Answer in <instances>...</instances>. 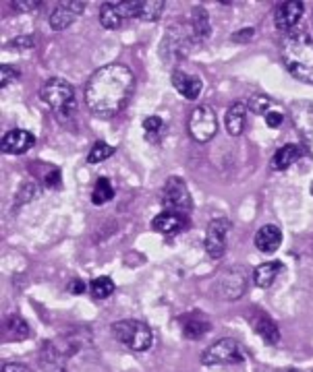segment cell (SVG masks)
Here are the masks:
<instances>
[{
  "label": "cell",
  "instance_id": "cell-17",
  "mask_svg": "<svg viewBox=\"0 0 313 372\" xmlns=\"http://www.w3.org/2000/svg\"><path fill=\"white\" fill-rule=\"evenodd\" d=\"M255 248L260 250V252H266V254H270V252H276L280 245H282V232H280V228L278 226H264L257 234H255Z\"/></svg>",
  "mask_w": 313,
  "mask_h": 372
},
{
  "label": "cell",
  "instance_id": "cell-8",
  "mask_svg": "<svg viewBox=\"0 0 313 372\" xmlns=\"http://www.w3.org/2000/svg\"><path fill=\"white\" fill-rule=\"evenodd\" d=\"M189 134L193 136V141L197 143H208L214 139L216 130H218V118L212 106H197L191 116H189Z\"/></svg>",
  "mask_w": 313,
  "mask_h": 372
},
{
  "label": "cell",
  "instance_id": "cell-5",
  "mask_svg": "<svg viewBox=\"0 0 313 372\" xmlns=\"http://www.w3.org/2000/svg\"><path fill=\"white\" fill-rule=\"evenodd\" d=\"M112 333L115 337L127 346L129 350L133 352H146L152 348L154 344V335H152V329L144 323V321H137V319H125V321H117L112 325Z\"/></svg>",
  "mask_w": 313,
  "mask_h": 372
},
{
  "label": "cell",
  "instance_id": "cell-37",
  "mask_svg": "<svg viewBox=\"0 0 313 372\" xmlns=\"http://www.w3.org/2000/svg\"><path fill=\"white\" fill-rule=\"evenodd\" d=\"M44 184H46L48 188H54V186H58V184H60V172H58V170H52V172H48V174L44 176Z\"/></svg>",
  "mask_w": 313,
  "mask_h": 372
},
{
  "label": "cell",
  "instance_id": "cell-13",
  "mask_svg": "<svg viewBox=\"0 0 313 372\" xmlns=\"http://www.w3.org/2000/svg\"><path fill=\"white\" fill-rule=\"evenodd\" d=\"M170 81H172V87L189 102L197 100L201 96V89H203V83L199 77L195 75H189L185 71H172L170 75Z\"/></svg>",
  "mask_w": 313,
  "mask_h": 372
},
{
  "label": "cell",
  "instance_id": "cell-3",
  "mask_svg": "<svg viewBox=\"0 0 313 372\" xmlns=\"http://www.w3.org/2000/svg\"><path fill=\"white\" fill-rule=\"evenodd\" d=\"M42 100L54 110L60 123H67L75 114V89L62 77H52L42 89Z\"/></svg>",
  "mask_w": 313,
  "mask_h": 372
},
{
  "label": "cell",
  "instance_id": "cell-25",
  "mask_svg": "<svg viewBox=\"0 0 313 372\" xmlns=\"http://www.w3.org/2000/svg\"><path fill=\"white\" fill-rule=\"evenodd\" d=\"M100 23L104 29H117L123 25V17L119 12L117 2H104L100 6Z\"/></svg>",
  "mask_w": 313,
  "mask_h": 372
},
{
  "label": "cell",
  "instance_id": "cell-36",
  "mask_svg": "<svg viewBox=\"0 0 313 372\" xmlns=\"http://www.w3.org/2000/svg\"><path fill=\"white\" fill-rule=\"evenodd\" d=\"M266 123H268L270 128H278L280 124L285 123V116H282L278 110H272V112H268V114H266Z\"/></svg>",
  "mask_w": 313,
  "mask_h": 372
},
{
  "label": "cell",
  "instance_id": "cell-9",
  "mask_svg": "<svg viewBox=\"0 0 313 372\" xmlns=\"http://www.w3.org/2000/svg\"><path fill=\"white\" fill-rule=\"evenodd\" d=\"M228 232H230V222L224 218H216L210 222L208 232H205V240L203 247L205 252L212 258H220L226 250V240H228Z\"/></svg>",
  "mask_w": 313,
  "mask_h": 372
},
{
  "label": "cell",
  "instance_id": "cell-6",
  "mask_svg": "<svg viewBox=\"0 0 313 372\" xmlns=\"http://www.w3.org/2000/svg\"><path fill=\"white\" fill-rule=\"evenodd\" d=\"M162 205L166 207V211L178 213L185 218L193 211V199H191V193L183 178L172 176L166 180V184L162 188Z\"/></svg>",
  "mask_w": 313,
  "mask_h": 372
},
{
  "label": "cell",
  "instance_id": "cell-20",
  "mask_svg": "<svg viewBox=\"0 0 313 372\" xmlns=\"http://www.w3.org/2000/svg\"><path fill=\"white\" fill-rule=\"evenodd\" d=\"M282 269H285V265H282L280 260L262 263V265H260V267H255V271H253V281H255V285H257V287H262V290L272 287V283H274V281H276V277L282 273Z\"/></svg>",
  "mask_w": 313,
  "mask_h": 372
},
{
  "label": "cell",
  "instance_id": "cell-23",
  "mask_svg": "<svg viewBox=\"0 0 313 372\" xmlns=\"http://www.w3.org/2000/svg\"><path fill=\"white\" fill-rule=\"evenodd\" d=\"M191 27H193V33H195L197 42H203V39L210 37L212 27H210V15H208L205 8H201V6L193 8V12H191Z\"/></svg>",
  "mask_w": 313,
  "mask_h": 372
},
{
  "label": "cell",
  "instance_id": "cell-1",
  "mask_svg": "<svg viewBox=\"0 0 313 372\" xmlns=\"http://www.w3.org/2000/svg\"><path fill=\"white\" fill-rule=\"evenodd\" d=\"M135 75L127 64L110 62L98 69L85 85V104L98 118L117 116L133 96Z\"/></svg>",
  "mask_w": 313,
  "mask_h": 372
},
{
  "label": "cell",
  "instance_id": "cell-34",
  "mask_svg": "<svg viewBox=\"0 0 313 372\" xmlns=\"http://www.w3.org/2000/svg\"><path fill=\"white\" fill-rule=\"evenodd\" d=\"M162 118L160 116H148L146 121H144V130L148 132V139H154L156 136V132L162 130Z\"/></svg>",
  "mask_w": 313,
  "mask_h": 372
},
{
  "label": "cell",
  "instance_id": "cell-39",
  "mask_svg": "<svg viewBox=\"0 0 313 372\" xmlns=\"http://www.w3.org/2000/svg\"><path fill=\"white\" fill-rule=\"evenodd\" d=\"M253 33H255V31L249 27V29H243V31L235 33V35H232V39H235V42H249V39L253 37Z\"/></svg>",
  "mask_w": 313,
  "mask_h": 372
},
{
  "label": "cell",
  "instance_id": "cell-4",
  "mask_svg": "<svg viewBox=\"0 0 313 372\" xmlns=\"http://www.w3.org/2000/svg\"><path fill=\"white\" fill-rule=\"evenodd\" d=\"M191 42H197L191 21L170 25L162 37V44H160V56H162L164 64H170V62L187 56L191 52Z\"/></svg>",
  "mask_w": 313,
  "mask_h": 372
},
{
  "label": "cell",
  "instance_id": "cell-41",
  "mask_svg": "<svg viewBox=\"0 0 313 372\" xmlns=\"http://www.w3.org/2000/svg\"><path fill=\"white\" fill-rule=\"evenodd\" d=\"M2 372H29V369L19 364V362H8V364L2 366Z\"/></svg>",
  "mask_w": 313,
  "mask_h": 372
},
{
  "label": "cell",
  "instance_id": "cell-18",
  "mask_svg": "<svg viewBox=\"0 0 313 372\" xmlns=\"http://www.w3.org/2000/svg\"><path fill=\"white\" fill-rule=\"evenodd\" d=\"M152 228L160 234H178L187 228V218L178 215V213L164 211L152 220Z\"/></svg>",
  "mask_w": 313,
  "mask_h": 372
},
{
  "label": "cell",
  "instance_id": "cell-40",
  "mask_svg": "<svg viewBox=\"0 0 313 372\" xmlns=\"http://www.w3.org/2000/svg\"><path fill=\"white\" fill-rule=\"evenodd\" d=\"M69 292L75 294V296H77V294H83V292H85V283H83L81 279H73V281L69 283Z\"/></svg>",
  "mask_w": 313,
  "mask_h": 372
},
{
  "label": "cell",
  "instance_id": "cell-32",
  "mask_svg": "<svg viewBox=\"0 0 313 372\" xmlns=\"http://www.w3.org/2000/svg\"><path fill=\"white\" fill-rule=\"evenodd\" d=\"M40 195V188H37V184H33V182H27V184H23L21 186V191H19V197H17V203H29L31 199H35Z\"/></svg>",
  "mask_w": 313,
  "mask_h": 372
},
{
  "label": "cell",
  "instance_id": "cell-15",
  "mask_svg": "<svg viewBox=\"0 0 313 372\" xmlns=\"http://www.w3.org/2000/svg\"><path fill=\"white\" fill-rule=\"evenodd\" d=\"M303 15V2L295 0V2H282L276 12H274V25L280 31H289L297 25V21Z\"/></svg>",
  "mask_w": 313,
  "mask_h": 372
},
{
  "label": "cell",
  "instance_id": "cell-14",
  "mask_svg": "<svg viewBox=\"0 0 313 372\" xmlns=\"http://www.w3.org/2000/svg\"><path fill=\"white\" fill-rule=\"evenodd\" d=\"M33 145H35V136L29 130H23V128H15V130L6 132L2 136V153L21 155L25 151H29Z\"/></svg>",
  "mask_w": 313,
  "mask_h": 372
},
{
  "label": "cell",
  "instance_id": "cell-7",
  "mask_svg": "<svg viewBox=\"0 0 313 372\" xmlns=\"http://www.w3.org/2000/svg\"><path fill=\"white\" fill-rule=\"evenodd\" d=\"M243 360H245V356H243V348H241L235 339H230V337L212 344V346L201 354V364H203V366L241 364Z\"/></svg>",
  "mask_w": 313,
  "mask_h": 372
},
{
  "label": "cell",
  "instance_id": "cell-35",
  "mask_svg": "<svg viewBox=\"0 0 313 372\" xmlns=\"http://www.w3.org/2000/svg\"><path fill=\"white\" fill-rule=\"evenodd\" d=\"M35 42H33V35H23V37H15L10 44H8V48H12V50H19V48H31Z\"/></svg>",
  "mask_w": 313,
  "mask_h": 372
},
{
  "label": "cell",
  "instance_id": "cell-24",
  "mask_svg": "<svg viewBox=\"0 0 313 372\" xmlns=\"http://www.w3.org/2000/svg\"><path fill=\"white\" fill-rule=\"evenodd\" d=\"M29 335V327L23 319L19 317H8L4 321V337L8 342H21Z\"/></svg>",
  "mask_w": 313,
  "mask_h": 372
},
{
  "label": "cell",
  "instance_id": "cell-31",
  "mask_svg": "<svg viewBox=\"0 0 313 372\" xmlns=\"http://www.w3.org/2000/svg\"><path fill=\"white\" fill-rule=\"evenodd\" d=\"M247 108L257 116H266L268 112H272V100L264 94H255V96H251Z\"/></svg>",
  "mask_w": 313,
  "mask_h": 372
},
{
  "label": "cell",
  "instance_id": "cell-26",
  "mask_svg": "<svg viewBox=\"0 0 313 372\" xmlns=\"http://www.w3.org/2000/svg\"><path fill=\"white\" fill-rule=\"evenodd\" d=\"M112 197H115L112 182L108 178H98V182L92 191V203L94 205H106L108 201H112Z\"/></svg>",
  "mask_w": 313,
  "mask_h": 372
},
{
  "label": "cell",
  "instance_id": "cell-16",
  "mask_svg": "<svg viewBox=\"0 0 313 372\" xmlns=\"http://www.w3.org/2000/svg\"><path fill=\"white\" fill-rule=\"evenodd\" d=\"M251 323H253L255 333H257L268 346H276V344L280 342V331H278L276 323H274L268 315H264V312H255L253 319H251Z\"/></svg>",
  "mask_w": 313,
  "mask_h": 372
},
{
  "label": "cell",
  "instance_id": "cell-38",
  "mask_svg": "<svg viewBox=\"0 0 313 372\" xmlns=\"http://www.w3.org/2000/svg\"><path fill=\"white\" fill-rule=\"evenodd\" d=\"M12 6H15L17 10H33V8L42 6V2H37V0H31V2H29V0H23V2H21V0H15Z\"/></svg>",
  "mask_w": 313,
  "mask_h": 372
},
{
  "label": "cell",
  "instance_id": "cell-2",
  "mask_svg": "<svg viewBox=\"0 0 313 372\" xmlns=\"http://www.w3.org/2000/svg\"><path fill=\"white\" fill-rule=\"evenodd\" d=\"M280 56L295 79L313 85V39L307 31H291L280 44Z\"/></svg>",
  "mask_w": 313,
  "mask_h": 372
},
{
  "label": "cell",
  "instance_id": "cell-33",
  "mask_svg": "<svg viewBox=\"0 0 313 372\" xmlns=\"http://www.w3.org/2000/svg\"><path fill=\"white\" fill-rule=\"evenodd\" d=\"M17 79H19V71H17L15 67H10V64H2V67H0V85H2V87L10 85V83L17 81Z\"/></svg>",
  "mask_w": 313,
  "mask_h": 372
},
{
  "label": "cell",
  "instance_id": "cell-19",
  "mask_svg": "<svg viewBox=\"0 0 313 372\" xmlns=\"http://www.w3.org/2000/svg\"><path fill=\"white\" fill-rule=\"evenodd\" d=\"M40 364L44 372H67V364H65V356L58 352V348L50 342H46L42 346L40 352Z\"/></svg>",
  "mask_w": 313,
  "mask_h": 372
},
{
  "label": "cell",
  "instance_id": "cell-10",
  "mask_svg": "<svg viewBox=\"0 0 313 372\" xmlns=\"http://www.w3.org/2000/svg\"><path fill=\"white\" fill-rule=\"evenodd\" d=\"M291 118H293L297 132L305 141L307 149L313 153V102H305V100L293 102Z\"/></svg>",
  "mask_w": 313,
  "mask_h": 372
},
{
  "label": "cell",
  "instance_id": "cell-22",
  "mask_svg": "<svg viewBox=\"0 0 313 372\" xmlns=\"http://www.w3.org/2000/svg\"><path fill=\"white\" fill-rule=\"evenodd\" d=\"M245 121H247V106L241 104V102H235L228 112H226V130L232 134V136H239L245 128Z\"/></svg>",
  "mask_w": 313,
  "mask_h": 372
},
{
  "label": "cell",
  "instance_id": "cell-12",
  "mask_svg": "<svg viewBox=\"0 0 313 372\" xmlns=\"http://www.w3.org/2000/svg\"><path fill=\"white\" fill-rule=\"evenodd\" d=\"M83 8H85V2H60L50 15V27L54 31L67 29L83 12Z\"/></svg>",
  "mask_w": 313,
  "mask_h": 372
},
{
  "label": "cell",
  "instance_id": "cell-11",
  "mask_svg": "<svg viewBox=\"0 0 313 372\" xmlns=\"http://www.w3.org/2000/svg\"><path fill=\"white\" fill-rule=\"evenodd\" d=\"M218 290H220V296H224L226 300H237L245 294V287H247V277L243 273V269L239 267H230L226 269L220 277H218Z\"/></svg>",
  "mask_w": 313,
  "mask_h": 372
},
{
  "label": "cell",
  "instance_id": "cell-21",
  "mask_svg": "<svg viewBox=\"0 0 313 372\" xmlns=\"http://www.w3.org/2000/svg\"><path fill=\"white\" fill-rule=\"evenodd\" d=\"M301 155H303V149H301L299 145H295V143L282 145V147L274 153V157H272V170H276V172L289 170Z\"/></svg>",
  "mask_w": 313,
  "mask_h": 372
},
{
  "label": "cell",
  "instance_id": "cell-29",
  "mask_svg": "<svg viewBox=\"0 0 313 372\" xmlns=\"http://www.w3.org/2000/svg\"><path fill=\"white\" fill-rule=\"evenodd\" d=\"M208 331H210V323L208 321H187L183 325V335L187 339H193V342L201 339Z\"/></svg>",
  "mask_w": 313,
  "mask_h": 372
},
{
  "label": "cell",
  "instance_id": "cell-30",
  "mask_svg": "<svg viewBox=\"0 0 313 372\" xmlns=\"http://www.w3.org/2000/svg\"><path fill=\"white\" fill-rule=\"evenodd\" d=\"M112 153H115V147H112V145L98 141V143H94V147L90 149V153H87V161H90V163H100V161L108 159Z\"/></svg>",
  "mask_w": 313,
  "mask_h": 372
},
{
  "label": "cell",
  "instance_id": "cell-27",
  "mask_svg": "<svg viewBox=\"0 0 313 372\" xmlns=\"http://www.w3.org/2000/svg\"><path fill=\"white\" fill-rule=\"evenodd\" d=\"M112 292H115V281L110 277H96L90 283V294L96 300H106V298L112 296Z\"/></svg>",
  "mask_w": 313,
  "mask_h": 372
},
{
  "label": "cell",
  "instance_id": "cell-28",
  "mask_svg": "<svg viewBox=\"0 0 313 372\" xmlns=\"http://www.w3.org/2000/svg\"><path fill=\"white\" fill-rule=\"evenodd\" d=\"M164 12V2L162 0H142L139 6V19L142 21H158Z\"/></svg>",
  "mask_w": 313,
  "mask_h": 372
}]
</instances>
